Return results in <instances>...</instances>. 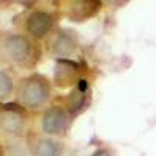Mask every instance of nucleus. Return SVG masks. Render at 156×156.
<instances>
[{"instance_id":"obj_1","label":"nucleus","mask_w":156,"mask_h":156,"mask_svg":"<svg viewBox=\"0 0 156 156\" xmlns=\"http://www.w3.org/2000/svg\"><path fill=\"white\" fill-rule=\"evenodd\" d=\"M51 27V17L45 12H33L27 22V28L33 36L41 37L44 36Z\"/></svg>"},{"instance_id":"obj_2","label":"nucleus","mask_w":156,"mask_h":156,"mask_svg":"<svg viewBox=\"0 0 156 156\" xmlns=\"http://www.w3.org/2000/svg\"><path fill=\"white\" fill-rule=\"evenodd\" d=\"M23 101L27 105H37L39 101H42V89L39 83H28L27 86L23 87V92H22Z\"/></svg>"},{"instance_id":"obj_3","label":"nucleus","mask_w":156,"mask_h":156,"mask_svg":"<svg viewBox=\"0 0 156 156\" xmlns=\"http://www.w3.org/2000/svg\"><path fill=\"white\" fill-rule=\"evenodd\" d=\"M27 48H28L27 41H23V39H20V37H12L11 41L8 42V51H9L11 58H14V59L25 58V55H27Z\"/></svg>"},{"instance_id":"obj_4","label":"nucleus","mask_w":156,"mask_h":156,"mask_svg":"<svg viewBox=\"0 0 156 156\" xmlns=\"http://www.w3.org/2000/svg\"><path fill=\"white\" fill-rule=\"evenodd\" d=\"M11 90V81L5 73H0V97L8 95V92Z\"/></svg>"}]
</instances>
